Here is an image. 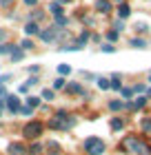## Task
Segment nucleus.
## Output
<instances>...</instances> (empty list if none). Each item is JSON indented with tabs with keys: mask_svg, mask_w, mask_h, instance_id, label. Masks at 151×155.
Listing matches in <instances>:
<instances>
[{
	"mask_svg": "<svg viewBox=\"0 0 151 155\" xmlns=\"http://www.w3.org/2000/svg\"><path fill=\"white\" fill-rule=\"evenodd\" d=\"M9 55H11V60H13V62H18V60H22V49H18V47H13V51H11Z\"/></svg>",
	"mask_w": 151,
	"mask_h": 155,
	"instance_id": "17",
	"label": "nucleus"
},
{
	"mask_svg": "<svg viewBox=\"0 0 151 155\" xmlns=\"http://www.w3.org/2000/svg\"><path fill=\"white\" fill-rule=\"evenodd\" d=\"M31 111H33L31 107H25V109H20V113H22V115H31Z\"/></svg>",
	"mask_w": 151,
	"mask_h": 155,
	"instance_id": "35",
	"label": "nucleus"
},
{
	"mask_svg": "<svg viewBox=\"0 0 151 155\" xmlns=\"http://www.w3.org/2000/svg\"><path fill=\"white\" fill-rule=\"evenodd\" d=\"M147 29H149V27H147L145 22H140V25H136V31H138V33H145Z\"/></svg>",
	"mask_w": 151,
	"mask_h": 155,
	"instance_id": "29",
	"label": "nucleus"
},
{
	"mask_svg": "<svg viewBox=\"0 0 151 155\" xmlns=\"http://www.w3.org/2000/svg\"><path fill=\"white\" fill-rule=\"evenodd\" d=\"M147 95H149V97H151V89H149V91H147Z\"/></svg>",
	"mask_w": 151,
	"mask_h": 155,
	"instance_id": "45",
	"label": "nucleus"
},
{
	"mask_svg": "<svg viewBox=\"0 0 151 155\" xmlns=\"http://www.w3.org/2000/svg\"><path fill=\"white\" fill-rule=\"evenodd\" d=\"M131 47H136V49H145L147 42L142 40V38H133V40H131Z\"/></svg>",
	"mask_w": 151,
	"mask_h": 155,
	"instance_id": "20",
	"label": "nucleus"
},
{
	"mask_svg": "<svg viewBox=\"0 0 151 155\" xmlns=\"http://www.w3.org/2000/svg\"><path fill=\"white\" fill-rule=\"evenodd\" d=\"M0 5H2V7H11L13 0H0Z\"/></svg>",
	"mask_w": 151,
	"mask_h": 155,
	"instance_id": "39",
	"label": "nucleus"
},
{
	"mask_svg": "<svg viewBox=\"0 0 151 155\" xmlns=\"http://www.w3.org/2000/svg\"><path fill=\"white\" fill-rule=\"evenodd\" d=\"M64 25H67V18H64V16H58V18H56V27H58V29H60V27H64Z\"/></svg>",
	"mask_w": 151,
	"mask_h": 155,
	"instance_id": "26",
	"label": "nucleus"
},
{
	"mask_svg": "<svg viewBox=\"0 0 151 155\" xmlns=\"http://www.w3.org/2000/svg\"><path fill=\"white\" fill-rule=\"evenodd\" d=\"M142 131L151 133V120H142Z\"/></svg>",
	"mask_w": 151,
	"mask_h": 155,
	"instance_id": "27",
	"label": "nucleus"
},
{
	"mask_svg": "<svg viewBox=\"0 0 151 155\" xmlns=\"http://www.w3.org/2000/svg\"><path fill=\"white\" fill-rule=\"evenodd\" d=\"M9 153L11 155H27V146L22 142H11L9 144Z\"/></svg>",
	"mask_w": 151,
	"mask_h": 155,
	"instance_id": "7",
	"label": "nucleus"
},
{
	"mask_svg": "<svg viewBox=\"0 0 151 155\" xmlns=\"http://www.w3.org/2000/svg\"><path fill=\"white\" fill-rule=\"evenodd\" d=\"M36 2H38V0H25V5H29V7H33Z\"/></svg>",
	"mask_w": 151,
	"mask_h": 155,
	"instance_id": "42",
	"label": "nucleus"
},
{
	"mask_svg": "<svg viewBox=\"0 0 151 155\" xmlns=\"http://www.w3.org/2000/svg\"><path fill=\"white\" fill-rule=\"evenodd\" d=\"M5 104H7V109H9L11 113H18V111H20V97L18 95H7Z\"/></svg>",
	"mask_w": 151,
	"mask_h": 155,
	"instance_id": "5",
	"label": "nucleus"
},
{
	"mask_svg": "<svg viewBox=\"0 0 151 155\" xmlns=\"http://www.w3.org/2000/svg\"><path fill=\"white\" fill-rule=\"evenodd\" d=\"M2 107H5V100H0V109H2Z\"/></svg>",
	"mask_w": 151,
	"mask_h": 155,
	"instance_id": "44",
	"label": "nucleus"
},
{
	"mask_svg": "<svg viewBox=\"0 0 151 155\" xmlns=\"http://www.w3.org/2000/svg\"><path fill=\"white\" fill-rule=\"evenodd\" d=\"M49 13H51V16H56V18L62 16V5H60V2H53L51 7H49Z\"/></svg>",
	"mask_w": 151,
	"mask_h": 155,
	"instance_id": "13",
	"label": "nucleus"
},
{
	"mask_svg": "<svg viewBox=\"0 0 151 155\" xmlns=\"http://www.w3.org/2000/svg\"><path fill=\"white\" fill-rule=\"evenodd\" d=\"M102 51H105V53H113V51H116V47H111V45H105V47H102Z\"/></svg>",
	"mask_w": 151,
	"mask_h": 155,
	"instance_id": "34",
	"label": "nucleus"
},
{
	"mask_svg": "<svg viewBox=\"0 0 151 155\" xmlns=\"http://www.w3.org/2000/svg\"><path fill=\"white\" fill-rule=\"evenodd\" d=\"M98 87L107 91V89H111V80H107V78H98Z\"/></svg>",
	"mask_w": 151,
	"mask_h": 155,
	"instance_id": "18",
	"label": "nucleus"
},
{
	"mask_svg": "<svg viewBox=\"0 0 151 155\" xmlns=\"http://www.w3.org/2000/svg\"><path fill=\"white\" fill-rule=\"evenodd\" d=\"M42 97H45V100H53V97H56L53 89H45V91H42Z\"/></svg>",
	"mask_w": 151,
	"mask_h": 155,
	"instance_id": "24",
	"label": "nucleus"
},
{
	"mask_svg": "<svg viewBox=\"0 0 151 155\" xmlns=\"http://www.w3.org/2000/svg\"><path fill=\"white\" fill-rule=\"evenodd\" d=\"M122 91V97H131L133 95V89H120Z\"/></svg>",
	"mask_w": 151,
	"mask_h": 155,
	"instance_id": "30",
	"label": "nucleus"
},
{
	"mask_svg": "<svg viewBox=\"0 0 151 155\" xmlns=\"http://www.w3.org/2000/svg\"><path fill=\"white\" fill-rule=\"evenodd\" d=\"M0 97H7V89H5V84H0Z\"/></svg>",
	"mask_w": 151,
	"mask_h": 155,
	"instance_id": "38",
	"label": "nucleus"
},
{
	"mask_svg": "<svg viewBox=\"0 0 151 155\" xmlns=\"http://www.w3.org/2000/svg\"><path fill=\"white\" fill-rule=\"evenodd\" d=\"M67 117L69 115L64 113V111H58L56 117L49 122V126H51V129H69V126H74V120H67Z\"/></svg>",
	"mask_w": 151,
	"mask_h": 155,
	"instance_id": "4",
	"label": "nucleus"
},
{
	"mask_svg": "<svg viewBox=\"0 0 151 155\" xmlns=\"http://www.w3.org/2000/svg\"><path fill=\"white\" fill-rule=\"evenodd\" d=\"M56 2H60V5H62V2H69V0H56Z\"/></svg>",
	"mask_w": 151,
	"mask_h": 155,
	"instance_id": "43",
	"label": "nucleus"
},
{
	"mask_svg": "<svg viewBox=\"0 0 151 155\" xmlns=\"http://www.w3.org/2000/svg\"><path fill=\"white\" fill-rule=\"evenodd\" d=\"M67 91H69V93H74V95H82L84 93L82 84H78V82H69L67 84Z\"/></svg>",
	"mask_w": 151,
	"mask_h": 155,
	"instance_id": "10",
	"label": "nucleus"
},
{
	"mask_svg": "<svg viewBox=\"0 0 151 155\" xmlns=\"http://www.w3.org/2000/svg\"><path fill=\"white\" fill-rule=\"evenodd\" d=\"M25 33H27V36H38V33H40L38 22H33V20H31V22H27L25 25Z\"/></svg>",
	"mask_w": 151,
	"mask_h": 155,
	"instance_id": "9",
	"label": "nucleus"
},
{
	"mask_svg": "<svg viewBox=\"0 0 151 155\" xmlns=\"http://www.w3.org/2000/svg\"><path fill=\"white\" fill-rule=\"evenodd\" d=\"M111 89H113V91H120V89H122V82H120V78H118V75H113V78H111Z\"/></svg>",
	"mask_w": 151,
	"mask_h": 155,
	"instance_id": "21",
	"label": "nucleus"
},
{
	"mask_svg": "<svg viewBox=\"0 0 151 155\" xmlns=\"http://www.w3.org/2000/svg\"><path fill=\"white\" fill-rule=\"evenodd\" d=\"M107 38H109V40H118V31H116V29L109 31V33H107Z\"/></svg>",
	"mask_w": 151,
	"mask_h": 155,
	"instance_id": "33",
	"label": "nucleus"
},
{
	"mask_svg": "<svg viewBox=\"0 0 151 155\" xmlns=\"http://www.w3.org/2000/svg\"><path fill=\"white\" fill-rule=\"evenodd\" d=\"M133 91H136V93H142V91H145V84H136Z\"/></svg>",
	"mask_w": 151,
	"mask_h": 155,
	"instance_id": "36",
	"label": "nucleus"
},
{
	"mask_svg": "<svg viewBox=\"0 0 151 155\" xmlns=\"http://www.w3.org/2000/svg\"><path fill=\"white\" fill-rule=\"evenodd\" d=\"M122 126H125V122H122L120 117H113V120H111V129H113V131H122Z\"/></svg>",
	"mask_w": 151,
	"mask_h": 155,
	"instance_id": "19",
	"label": "nucleus"
},
{
	"mask_svg": "<svg viewBox=\"0 0 151 155\" xmlns=\"http://www.w3.org/2000/svg\"><path fill=\"white\" fill-rule=\"evenodd\" d=\"M40 151H42V144H38V142H33L29 149H27V153H29V155H40Z\"/></svg>",
	"mask_w": 151,
	"mask_h": 155,
	"instance_id": "15",
	"label": "nucleus"
},
{
	"mask_svg": "<svg viewBox=\"0 0 151 155\" xmlns=\"http://www.w3.org/2000/svg\"><path fill=\"white\" fill-rule=\"evenodd\" d=\"M25 84H29V87H33V84H38V78H29Z\"/></svg>",
	"mask_w": 151,
	"mask_h": 155,
	"instance_id": "37",
	"label": "nucleus"
},
{
	"mask_svg": "<svg viewBox=\"0 0 151 155\" xmlns=\"http://www.w3.org/2000/svg\"><path fill=\"white\" fill-rule=\"evenodd\" d=\"M84 151L89 155H102L105 153V142L100 137H87L84 140Z\"/></svg>",
	"mask_w": 151,
	"mask_h": 155,
	"instance_id": "3",
	"label": "nucleus"
},
{
	"mask_svg": "<svg viewBox=\"0 0 151 155\" xmlns=\"http://www.w3.org/2000/svg\"><path fill=\"white\" fill-rule=\"evenodd\" d=\"M58 73H60V75H69V73H71V67H69V64H60V67H58Z\"/></svg>",
	"mask_w": 151,
	"mask_h": 155,
	"instance_id": "23",
	"label": "nucleus"
},
{
	"mask_svg": "<svg viewBox=\"0 0 151 155\" xmlns=\"http://www.w3.org/2000/svg\"><path fill=\"white\" fill-rule=\"evenodd\" d=\"M11 51H13L11 45H0V55H2V53H11Z\"/></svg>",
	"mask_w": 151,
	"mask_h": 155,
	"instance_id": "25",
	"label": "nucleus"
},
{
	"mask_svg": "<svg viewBox=\"0 0 151 155\" xmlns=\"http://www.w3.org/2000/svg\"><path fill=\"white\" fill-rule=\"evenodd\" d=\"M27 107H31V109H36V107H40V97H36V95H29L27 97Z\"/></svg>",
	"mask_w": 151,
	"mask_h": 155,
	"instance_id": "16",
	"label": "nucleus"
},
{
	"mask_svg": "<svg viewBox=\"0 0 151 155\" xmlns=\"http://www.w3.org/2000/svg\"><path fill=\"white\" fill-rule=\"evenodd\" d=\"M20 47H22V49H31V47H33V42L27 38V40H22V45H20Z\"/></svg>",
	"mask_w": 151,
	"mask_h": 155,
	"instance_id": "31",
	"label": "nucleus"
},
{
	"mask_svg": "<svg viewBox=\"0 0 151 155\" xmlns=\"http://www.w3.org/2000/svg\"><path fill=\"white\" fill-rule=\"evenodd\" d=\"M87 40H89V33H87V31H82V33H80V38H78V42H76V45H80V47H82V45H87Z\"/></svg>",
	"mask_w": 151,
	"mask_h": 155,
	"instance_id": "22",
	"label": "nucleus"
},
{
	"mask_svg": "<svg viewBox=\"0 0 151 155\" xmlns=\"http://www.w3.org/2000/svg\"><path fill=\"white\" fill-rule=\"evenodd\" d=\"M62 87H64V80H62V78H58V80L53 82V89H62Z\"/></svg>",
	"mask_w": 151,
	"mask_h": 155,
	"instance_id": "32",
	"label": "nucleus"
},
{
	"mask_svg": "<svg viewBox=\"0 0 151 155\" xmlns=\"http://www.w3.org/2000/svg\"><path fill=\"white\" fill-rule=\"evenodd\" d=\"M127 107V102H122V100H111L109 102V109L111 111H120V109H125Z\"/></svg>",
	"mask_w": 151,
	"mask_h": 155,
	"instance_id": "14",
	"label": "nucleus"
},
{
	"mask_svg": "<svg viewBox=\"0 0 151 155\" xmlns=\"http://www.w3.org/2000/svg\"><path fill=\"white\" fill-rule=\"evenodd\" d=\"M149 80H151V73H149Z\"/></svg>",
	"mask_w": 151,
	"mask_h": 155,
	"instance_id": "47",
	"label": "nucleus"
},
{
	"mask_svg": "<svg viewBox=\"0 0 151 155\" xmlns=\"http://www.w3.org/2000/svg\"><path fill=\"white\" fill-rule=\"evenodd\" d=\"M42 42H53L56 36H58V27H49V31H40L38 33Z\"/></svg>",
	"mask_w": 151,
	"mask_h": 155,
	"instance_id": "6",
	"label": "nucleus"
},
{
	"mask_svg": "<svg viewBox=\"0 0 151 155\" xmlns=\"http://www.w3.org/2000/svg\"><path fill=\"white\" fill-rule=\"evenodd\" d=\"M42 16H45V11H38V9H36V11L31 13V20H33V22H36V20H40Z\"/></svg>",
	"mask_w": 151,
	"mask_h": 155,
	"instance_id": "28",
	"label": "nucleus"
},
{
	"mask_svg": "<svg viewBox=\"0 0 151 155\" xmlns=\"http://www.w3.org/2000/svg\"><path fill=\"white\" fill-rule=\"evenodd\" d=\"M5 38H7V31H5V29H0V42H2Z\"/></svg>",
	"mask_w": 151,
	"mask_h": 155,
	"instance_id": "41",
	"label": "nucleus"
},
{
	"mask_svg": "<svg viewBox=\"0 0 151 155\" xmlns=\"http://www.w3.org/2000/svg\"><path fill=\"white\" fill-rule=\"evenodd\" d=\"M129 13H131V7L125 5V2H120V7H118V18L125 20V18H129Z\"/></svg>",
	"mask_w": 151,
	"mask_h": 155,
	"instance_id": "11",
	"label": "nucleus"
},
{
	"mask_svg": "<svg viewBox=\"0 0 151 155\" xmlns=\"http://www.w3.org/2000/svg\"><path fill=\"white\" fill-rule=\"evenodd\" d=\"M96 11L109 13V11H111V2H109V0H96Z\"/></svg>",
	"mask_w": 151,
	"mask_h": 155,
	"instance_id": "8",
	"label": "nucleus"
},
{
	"mask_svg": "<svg viewBox=\"0 0 151 155\" xmlns=\"http://www.w3.org/2000/svg\"><path fill=\"white\" fill-rule=\"evenodd\" d=\"M122 149L129 153H138V155H151V146L147 142H142L140 137H125L122 140Z\"/></svg>",
	"mask_w": 151,
	"mask_h": 155,
	"instance_id": "1",
	"label": "nucleus"
},
{
	"mask_svg": "<svg viewBox=\"0 0 151 155\" xmlns=\"http://www.w3.org/2000/svg\"><path fill=\"white\" fill-rule=\"evenodd\" d=\"M145 102H147V97H136L133 102H127V107L129 109H142V107H145Z\"/></svg>",
	"mask_w": 151,
	"mask_h": 155,
	"instance_id": "12",
	"label": "nucleus"
},
{
	"mask_svg": "<svg viewBox=\"0 0 151 155\" xmlns=\"http://www.w3.org/2000/svg\"><path fill=\"white\" fill-rule=\"evenodd\" d=\"M116 2H125V0H116Z\"/></svg>",
	"mask_w": 151,
	"mask_h": 155,
	"instance_id": "46",
	"label": "nucleus"
},
{
	"mask_svg": "<svg viewBox=\"0 0 151 155\" xmlns=\"http://www.w3.org/2000/svg\"><path fill=\"white\" fill-rule=\"evenodd\" d=\"M113 27H116V31H122V20H118V22L113 25Z\"/></svg>",
	"mask_w": 151,
	"mask_h": 155,
	"instance_id": "40",
	"label": "nucleus"
},
{
	"mask_svg": "<svg viewBox=\"0 0 151 155\" xmlns=\"http://www.w3.org/2000/svg\"><path fill=\"white\" fill-rule=\"evenodd\" d=\"M42 122H38V120H33V122H29V124H25V129H22V135L27 137V140H38L40 135H42Z\"/></svg>",
	"mask_w": 151,
	"mask_h": 155,
	"instance_id": "2",
	"label": "nucleus"
}]
</instances>
